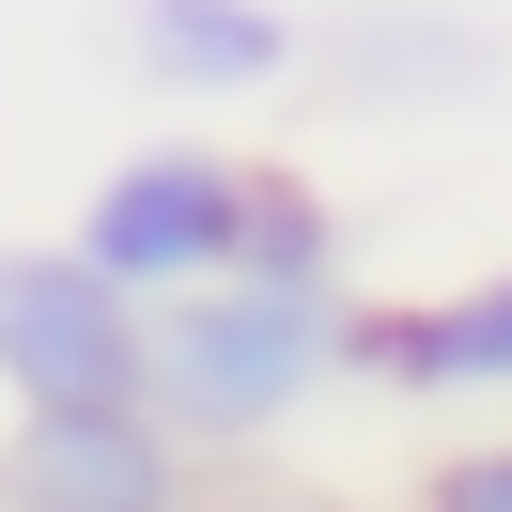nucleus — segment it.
Masks as SVG:
<instances>
[{
  "label": "nucleus",
  "mask_w": 512,
  "mask_h": 512,
  "mask_svg": "<svg viewBox=\"0 0 512 512\" xmlns=\"http://www.w3.org/2000/svg\"><path fill=\"white\" fill-rule=\"evenodd\" d=\"M342 373V295H295V280H187L140 311V404L171 419L187 450H264L311 388Z\"/></svg>",
  "instance_id": "obj_1"
},
{
  "label": "nucleus",
  "mask_w": 512,
  "mask_h": 512,
  "mask_svg": "<svg viewBox=\"0 0 512 512\" xmlns=\"http://www.w3.org/2000/svg\"><path fill=\"white\" fill-rule=\"evenodd\" d=\"M125 63L156 94H264L295 78V16L280 0H125Z\"/></svg>",
  "instance_id": "obj_6"
},
{
  "label": "nucleus",
  "mask_w": 512,
  "mask_h": 512,
  "mask_svg": "<svg viewBox=\"0 0 512 512\" xmlns=\"http://www.w3.org/2000/svg\"><path fill=\"white\" fill-rule=\"evenodd\" d=\"M187 512H326V497H187Z\"/></svg>",
  "instance_id": "obj_9"
},
{
  "label": "nucleus",
  "mask_w": 512,
  "mask_h": 512,
  "mask_svg": "<svg viewBox=\"0 0 512 512\" xmlns=\"http://www.w3.org/2000/svg\"><path fill=\"white\" fill-rule=\"evenodd\" d=\"M233 218H249V156H218V140H156V156H125L94 202H78L63 249L109 264V280L156 311V295H187V280L233 264Z\"/></svg>",
  "instance_id": "obj_2"
},
{
  "label": "nucleus",
  "mask_w": 512,
  "mask_h": 512,
  "mask_svg": "<svg viewBox=\"0 0 512 512\" xmlns=\"http://www.w3.org/2000/svg\"><path fill=\"white\" fill-rule=\"evenodd\" d=\"M0 388L16 404H140V295L78 249H0Z\"/></svg>",
  "instance_id": "obj_3"
},
{
  "label": "nucleus",
  "mask_w": 512,
  "mask_h": 512,
  "mask_svg": "<svg viewBox=\"0 0 512 512\" xmlns=\"http://www.w3.org/2000/svg\"><path fill=\"white\" fill-rule=\"evenodd\" d=\"M0 512H187V435L156 404H16Z\"/></svg>",
  "instance_id": "obj_4"
},
{
  "label": "nucleus",
  "mask_w": 512,
  "mask_h": 512,
  "mask_svg": "<svg viewBox=\"0 0 512 512\" xmlns=\"http://www.w3.org/2000/svg\"><path fill=\"white\" fill-rule=\"evenodd\" d=\"M404 512H512V450H450V466L419 481Z\"/></svg>",
  "instance_id": "obj_8"
},
{
  "label": "nucleus",
  "mask_w": 512,
  "mask_h": 512,
  "mask_svg": "<svg viewBox=\"0 0 512 512\" xmlns=\"http://www.w3.org/2000/svg\"><path fill=\"white\" fill-rule=\"evenodd\" d=\"M233 280L342 295V202H326L311 171H249V218H233Z\"/></svg>",
  "instance_id": "obj_7"
},
{
  "label": "nucleus",
  "mask_w": 512,
  "mask_h": 512,
  "mask_svg": "<svg viewBox=\"0 0 512 512\" xmlns=\"http://www.w3.org/2000/svg\"><path fill=\"white\" fill-rule=\"evenodd\" d=\"M342 373L419 388V404H512V264L404 295V311H342Z\"/></svg>",
  "instance_id": "obj_5"
}]
</instances>
